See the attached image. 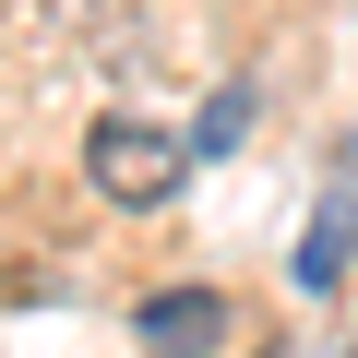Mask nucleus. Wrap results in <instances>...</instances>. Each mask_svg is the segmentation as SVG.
Returning a JSON list of instances; mask_svg holds the SVG:
<instances>
[{
    "label": "nucleus",
    "instance_id": "nucleus-1",
    "mask_svg": "<svg viewBox=\"0 0 358 358\" xmlns=\"http://www.w3.org/2000/svg\"><path fill=\"white\" fill-rule=\"evenodd\" d=\"M192 155H203V143H179V131H155V120H96V131H84V179H96L120 215H155L179 179H192Z\"/></svg>",
    "mask_w": 358,
    "mask_h": 358
},
{
    "label": "nucleus",
    "instance_id": "nucleus-2",
    "mask_svg": "<svg viewBox=\"0 0 358 358\" xmlns=\"http://www.w3.org/2000/svg\"><path fill=\"white\" fill-rule=\"evenodd\" d=\"M358 263V155L322 167V203H310V239H299V299H334Z\"/></svg>",
    "mask_w": 358,
    "mask_h": 358
},
{
    "label": "nucleus",
    "instance_id": "nucleus-3",
    "mask_svg": "<svg viewBox=\"0 0 358 358\" xmlns=\"http://www.w3.org/2000/svg\"><path fill=\"white\" fill-rule=\"evenodd\" d=\"M131 334H143L155 358H227L239 310H227L215 287H167V299H143V310H131Z\"/></svg>",
    "mask_w": 358,
    "mask_h": 358
},
{
    "label": "nucleus",
    "instance_id": "nucleus-4",
    "mask_svg": "<svg viewBox=\"0 0 358 358\" xmlns=\"http://www.w3.org/2000/svg\"><path fill=\"white\" fill-rule=\"evenodd\" d=\"M239 131H251V96H239V84H227V96H215V108H203V143H239Z\"/></svg>",
    "mask_w": 358,
    "mask_h": 358
}]
</instances>
